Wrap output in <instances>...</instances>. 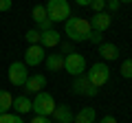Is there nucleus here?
Segmentation results:
<instances>
[{
    "label": "nucleus",
    "mask_w": 132,
    "mask_h": 123,
    "mask_svg": "<svg viewBox=\"0 0 132 123\" xmlns=\"http://www.w3.org/2000/svg\"><path fill=\"white\" fill-rule=\"evenodd\" d=\"M64 33L68 35V40L73 42H88L90 33H93V27L86 18L79 15H71V18L64 22Z\"/></svg>",
    "instance_id": "f257e3e1"
},
{
    "label": "nucleus",
    "mask_w": 132,
    "mask_h": 123,
    "mask_svg": "<svg viewBox=\"0 0 132 123\" xmlns=\"http://www.w3.org/2000/svg\"><path fill=\"white\" fill-rule=\"evenodd\" d=\"M46 15L51 22H66L71 18V5L68 0H48L46 5Z\"/></svg>",
    "instance_id": "f03ea898"
},
{
    "label": "nucleus",
    "mask_w": 132,
    "mask_h": 123,
    "mask_svg": "<svg viewBox=\"0 0 132 123\" xmlns=\"http://www.w3.org/2000/svg\"><path fill=\"white\" fill-rule=\"evenodd\" d=\"M55 99H53L48 92H38L35 95V99H33V112H35V117H53V112H55Z\"/></svg>",
    "instance_id": "7ed1b4c3"
},
{
    "label": "nucleus",
    "mask_w": 132,
    "mask_h": 123,
    "mask_svg": "<svg viewBox=\"0 0 132 123\" xmlns=\"http://www.w3.org/2000/svg\"><path fill=\"white\" fill-rule=\"evenodd\" d=\"M86 77H88V81L95 88H101V86H106L108 79H110V66L106 61H97V64H93V68L86 73Z\"/></svg>",
    "instance_id": "20e7f679"
},
{
    "label": "nucleus",
    "mask_w": 132,
    "mask_h": 123,
    "mask_svg": "<svg viewBox=\"0 0 132 123\" xmlns=\"http://www.w3.org/2000/svg\"><path fill=\"white\" fill-rule=\"evenodd\" d=\"M64 71L68 73V75L73 77H79L86 73V59L84 55H79V53H68V55L64 57Z\"/></svg>",
    "instance_id": "39448f33"
},
{
    "label": "nucleus",
    "mask_w": 132,
    "mask_h": 123,
    "mask_svg": "<svg viewBox=\"0 0 132 123\" xmlns=\"http://www.w3.org/2000/svg\"><path fill=\"white\" fill-rule=\"evenodd\" d=\"M71 92L73 95H84V97H95L99 92V88H95V86L88 81L86 75H79V77H75V81H73Z\"/></svg>",
    "instance_id": "423d86ee"
},
{
    "label": "nucleus",
    "mask_w": 132,
    "mask_h": 123,
    "mask_svg": "<svg viewBox=\"0 0 132 123\" xmlns=\"http://www.w3.org/2000/svg\"><path fill=\"white\" fill-rule=\"evenodd\" d=\"M7 75H9V81L13 86H24L29 79V71H27V64H22V61H13L9 66V71H7Z\"/></svg>",
    "instance_id": "0eeeda50"
},
{
    "label": "nucleus",
    "mask_w": 132,
    "mask_h": 123,
    "mask_svg": "<svg viewBox=\"0 0 132 123\" xmlns=\"http://www.w3.org/2000/svg\"><path fill=\"white\" fill-rule=\"evenodd\" d=\"M44 59H46V51L40 44H31L27 48V53H24V64L27 66H40Z\"/></svg>",
    "instance_id": "6e6552de"
},
{
    "label": "nucleus",
    "mask_w": 132,
    "mask_h": 123,
    "mask_svg": "<svg viewBox=\"0 0 132 123\" xmlns=\"http://www.w3.org/2000/svg\"><path fill=\"white\" fill-rule=\"evenodd\" d=\"M31 15H33V22L40 24V31H48V29H53V22L48 20L46 7H44V5H35L33 11H31Z\"/></svg>",
    "instance_id": "1a4fd4ad"
},
{
    "label": "nucleus",
    "mask_w": 132,
    "mask_h": 123,
    "mask_svg": "<svg viewBox=\"0 0 132 123\" xmlns=\"http://www.w3.org/2000/svg\"><path fill=\"white\" fill-rule=\"evenodd\" d=\"M88 22H90V27H93V31H101V33H104L106 29L110 27L112 18H110L108 11H99V13H95L93 20H88Z\"/></svg>",
    "instance_id": "9d476101"
},
{
    "label": "nucleus",
    "mask_w": 132,
    "mask_h": 123,
    "mask_svg": "<svg viewBox=\"0 0 132 123\" xmlns=\"http://www.w3.org/2000/svg\"><path fill=\"white\" fill-rule=\"evenodd\" d=\"M53 119H55V123H73L75 114H73V110H71L68 103H60V106H55Z\"/></svg>",
    "instance_id": "9b49d317"
},
{
    "label": "nucleus",
    "mask_w": 132,
    "mask_h": 123,
    "mask_svg": "<svg viewBox=\"0 0 132 123\" xmlns=\"http://www.w3.org/2000/svg\"><path fill=\"white\" fill-rule=\"evenodd\" d=\"M40 46H44V48H53V46H60V40H62V35L57 33L55 29H48V31H40Z\"/></svg>",
    "instance_id": "f8f14e48"
},
{
    "label": "nucleus",
    "mask_w": 132,
    "mask_h": 123,
    "mask_svg": "<svg viewBox=\"0 0 132 123\" xmlns=\"http://www.w3.org/2000/svg\"><path fill=\"white\" fill-rule=\"evenodd\" d=\"M46 86V77L35 73V75H29L27 84H24V90L27 92H42V88Z\"/></svg>",
    "instance_id": "ddd939ff"
},
{
    "label": "nucleus",
    "mask_w": 132,
    "mask_h": 123,
    "mask_svg": "<svg viewBox=\"0 0 132 123\" xmlns=\"http://www.w3.org/2000/svg\"><path fill=\"white\" fill-rule=\"evenodd\" d=\"M99 55L106 61H114V59H119V46L110 44V42H101L99 44Z\"/></svg>",
    "instance_id": "4468645a"
},
{
    "label": "nucleus",
    "mask_w": 132,
    "mask_h": 123,
    "mask_svg": "<svg viewBox=\"0 0 132 123\" xmlns=\"http://www.w3.org/2000/svg\"><path fill=\"white\" fill-rule=\"evenodd\" d=\"M11 108L15 110V114H27V112H31V108H33V101L29 99V97H24V95H20V97H15L13 99V106Z\"/></svg>",
    "instance_id": "2eb2a0df"
},
{
    "label": "nucleus",
    "mask_w": 132,
    "mask_h": 123,
    "mask_svg": "<svg viewBox=\"0 0 132 123\" xmlns=\"http://www.w3.org/2000/svg\"><path fill=\"white\" fill-rule=\"evenodd\" d=\"M95 121H97V114H95V108H90V106L81 108L73 119V123H95Z\"/></svg>",
    "instance_id": "dca6fc26"
},
{
    "label": "nucleus",
    "mask_w": 132,
    "mask_h": 123,
    "mask_svg": "<svg viewBox=\"0 0 132 123\" xmlns=\"http://www.w3.org/2000/svg\"><path fill=\"white\" fill-rule=\"evenodd\" d=\"M44 61H46L48 71H62V68H64V55H62V53H48Z\"/></svg>",
    "instance_id": "f3484780"
},
{
    "label": "nucleus",
    "mask_w": 132,
    "mask_h": 123,
    "mask_svg": "<svg viewBox=\"0 0 132 123\" xmlns=\"http://www.w3.org/2000/svg\"><path fill=\"white\" fill-rule=\"evenodd\" d=\"M11 106H13V97H11V92H7V90H0V114L9 112Z\"/></svg>",
    "instance_id": "a211bd4d"
},
{
    "label": "nucleus",
    "mask_w": 132,
    "mask_h": 123,
    "mask_svg": "<svg viewBox=\"0 0 132 123\" xmlns=\"http://www.w3.org/2000/svg\"><path fill=\"white\" fill-rule=\"evenodd\" d=\"M40 29H29L27 33H24V40H27L29 42V46H31V44H40Z\"/></svg>",
    "instance_id": "6ab92c4d"
},
{
    "label": "nucleus",
    "mask_w": 132,
    "mask_h": 123,
    "mask_svg": "<svg viewBox=\"0 0 132 123\" xmlns=\"http://www.w3.org/2000/svg\"><path fill=\"white\" fill-rule=\"evenodd\" d=\"M119 71H121L123 79H132V59H130V57L121 61V68H119Z\"/></svg>",
    "instance_id": "aec40b11"
},
{
    "label": "nucleus",
    "mask_w": 132,
    "mask_h": 123,
    "mask_svg": "<svg viewBox=\"0 0 132 123\" xmlns=\"http://www.w3.org/2000/svg\"><path fill=\"white\" fill-rule=\"evenodd\" d=\"M0 123H24V121H22L20 114H9V112H5V114H0Z\"/></svg>",
    "instance_id": "412c9836"
},
{
    "label": "nucleus",
    "mask_w": 132,
    "mask_h": 123,
    "mask_svg": "<svg viewBox=\"0 0 132 123\" xmlns=\"http://www.w3.org/2000/svg\"><path fill=\"white\" fill-rule=\"evenodd\" d=\"M90 7H93L95 13H99V11H106V0H93V2H90Z\"/></svg>",
    "instance_id": "4be33fe9"
},
{
    "label": "nucleus",
    "mask_w": 132,
    "mask_h": 123,
    "mask_svg": "<svg viewBox=\"0 0 132 123\" xmlns=\"http://www.w3.org/2000/svg\"><path fill=\"white\" fill-rule=\"evenodd\" d=\"M88 42L101 44V42H104V33H101V31H93V33H90V38H88Z\"/></svg>",
    "instance_id": "5701e85b"
},
{
    "label": "nucleus",
    "mask_w": 132,
    "mask_h": 123,
    "mask_svg": "<svg viewBox=\"0 0 132 123\" xmlns=\"http://www.w3.org/2000/svg\"><path fill=\"white\" fill-rule=\"evenodd\" d=\"M106 7H108L110 11H119V7H121V2H119V0H108V2H106Z\"/></svg>",
    "instance_id": "b1692460"
},
{
    "label": "nucleus",
    "mask_w": 132,
    "mask_h": 123,
    "mask_svg": "<svg viewBox=\"0 0 132 123\" xmlns=\"http://www.w3.org/2000/svg\"><path fill=\"white\" fill-rule=\"evenodd\" d=\"M13 7V0H0V11H9Z\"/></svg>",
    "instance_id": "393cba45"
},
{
    "label": "nucleus",
    "mask_w": 132,
    "mask_h": 123,
    "mask_svg": "<svg viewBox=\"0 0 132 123\" xmlns=\"http://www.w3.org/2000/svg\"><path fill=\"white\" fill-rule=\"evenodd\" d=\"M29 123H51V119L48 117H33Z\"/></svg>",
    "instance_id": "a878e982"
},
{
    "label": "nucleus",
    "mask_w": 132,
    "mask_h": 123,
    "mask_svg": "<svg viewBox=\"0 0 132 123\" xmlns=\"http://www.w3.org/2000/svg\"><path fill=\"white\" fill-rule=\"evenodd\" d=\"M99 123H119V121H117L114 117H110V114H108V117H104V119H101Z\"/></svg>",
    "instance_id": "bb28decb"
},
{
    "label": "nucleus",
    "mask_w": 132,
    "mask_h": 123,
    "mask_svg": "<svg viewBox=\"0 0 132 123\" xmlns=\"http://www.w3.org/2000/svg\"><path fill=\"white\" fill-rule=\"evenodd\" d=\"M77 5L79 7H90V2H93V0H75Z\"/></svg>",
    "instance_id": "cd10ccee"
},
{
    "label": "nucleus",
    "mask_w": 132,
    "mask_h": 123,
    "mask_svg": "<svg viewBox=\"0 0 132 123\" xmlns=\"http://www.w3.org/2000/svg\"><path fill=\"white\" fill-rule=\"evenodd\" d=\"M119 2H121V5H128V2H132V0H119Z\"/></svg>",
    "instance_id": "c85d7f7f"
},
{
    "label": "nucleus",
    "mask_w": 132,
    "mask_h": 123,
    "mask_svg": "<svg viewBox=\"0 0 132 123\" xmlns=\"http://www.w3.org/2000/svg\"><path fill=\"white\" fill-rule=\"evenodd\" d=\"M106 2H108V0H106Z\"/></svg>",
    "instance_id": "c756f323"
}]
</instances>
